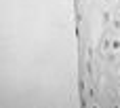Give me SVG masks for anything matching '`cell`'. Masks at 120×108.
<instances>
[{
	"label": "cell",
	"instance_id": "6da1fadb",
	"mask_svg": "<svg viewBox=\"0 0 120 108\" xmlns=\"http://www.w3.org/2000/svg\"><path fill=\"white\" fill-rule=\"evenodd\" d=\"M110 47H112V51H120V38L110 40Z\"/></svg>",
	"mask_w": 120,
	"mask_h": 108
},
{
	"label": "cell",
	"instance_id": "7a4b0ae2",
	"mask_svg": "<svg viewBox=\"0 0 120 108\" xmlns=\"http://www.w3.org/2000/svg\"><path fill=\"white\" fill-rule=\"evenodd\" d=\"M110 19H112V13L105 11V13H103V21H110Z\"/></svg>",
	"mask_w": 120,
	"mask_h": 108
},
{
	"label": "cell",
	"instance_id": "3957f363",
	"mask_svg": "<svg viewBox=\"0 0 120 108\" xmlns=\"http://www.w3.org/2000/svg\"><path fill=\"white\" fill-rule=\"evenodd\" d=\"M114 28H116V30H120V19H116V21H114Z\"/></svg>",
	"mask_w": 120,
	"mask_h": 108
},
{
	"label": "cell",
	"instance_id": "277c9868",
	"mask_svg": "<svg viewBox=\"0 0 120 108\" xmlns=\"http://www.w3.org/2000/svg\"><path fill=\"white\" fill-rule=\"evenodd\" d=\"M118 76H120V68H118Z\"/></svg>",
	"mask_w": 120,
	"mask_h": 108
},
{
	"label": "cell",
	"instance_id": "5b68a950",
	"mask_svg": "<svg viewBox=\"0 0 120 108\" xmlns=\"http://www.w3.org/2000/svg\"><path fill=\"white\" fill-rule=\"evenodd\" d=\"M110 2H116V0H110Z\"/></svg>",
	"mask_w": 120,
	"mask_h": 108
}]
</instances>
